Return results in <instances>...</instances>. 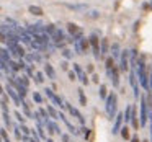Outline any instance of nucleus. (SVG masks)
Masks as SVG:
<instances>
[{
  "instance_id": "2",
  "label": "nucleus",
  "mask_w": 152,
  "mask_h": 142,
  "mask_svg": "<svg viewBox=\"0 0 152 142\" xmlns=\"http://www.w3.org/2000/svg\"><path fill=\"white\" fill-rule=\"evenodd\" d=\"M116 108H118V95L116 93H110L105 98V111L110 119H113L116 116Z\"/></svg>"
},
{
  "instance_id": "40",
  "label": "nucleus",
  "mask_w": 152,
  "mask_h": 142,
  "mask_svg": "<svg viewBox=\"0 0 152 142\" xmlns=\"http://www.w3.org/2000/svg\"><path fill=\"white\" fill-rule=\"evenodd\" d=\"M62 56L66 57V59H72V51H70V49H64L62 51Z\"/></svg>"
},
{
  "instance_id": "26",
  "label": "nucleus",
  "mask_w": 152,
  "mask_h": 142,
  "mask_svg": "<svg viewBox=\"0 0 152 142\" xmlns=\"http://www.w3.org/2000/svg\"><path fill=\"white\" fill-rule=\"evenodd\" d=\"M108 52V41L106 39H102V46H100V56Z\"/></svg>"
},
{
  "instance_id": "10",
  "label": "nucleus",
  "mask_w": 152,
  "mask_h": 142,
  "mask_svg": "<svg viewBox=\"0 0 152 142\" xmlns=\"http://www.w3.org/2000/svg\"><path fill=\"white\" fill-rule=\"evenodd\" d=\"M74 72L79 77L80 82H82V85H88V77H87V74L82 70V67H80L79 64H74Z\"/></svg>"
},
{
  "instance_id": "24",
  "label": "nucleus",
  "mask_w": 152,
  "mask_h": 142,
  "mask_svg": "<svg viewBox=\"0 0 152 142\" xmlns=\"http://www.w3.org/2000/svg\"><path fill=\"white\" fill-rule=\"evenodd\" d=\"M0 59H4L5 62H8V60H10V51L0 47Z\"/></svg>"
},
{
  "instance_id": "39",
  "label": "nucleus",
  "mask_w": 152,
  "mask_h": 142,
  "mask_svg": "<svg viewBox=\"0 0 152 142\" xmlns=\"http://www.w3.org/2000/svg\"><path fill=\"white\" fill-rule=\"evenodd\" d=\"M69 8H72V10H85L87 5H67Z\"/></svg>"
},
{
  "instance_id": "14",
  "label": "nucleus",
  "mask_w": 152,
  "mask_h": 142,
  "mask_svg": "<svg viewBox=\"0 0 152 142\" xmlns=\"http://www.w3.org/2000/svg\"><path fill=\"white\" fill-rule=\"evenodd\" d=\"M44 127L48 129V132L49 134H61V129H59V126L56 124V122L53 121V119H49V121L44 124Z\"/></svg>"
},
{
  "instance_id": "30",
  "label": "nucleus",
  "mask_w": 152,
  "mask_h": 142,
  "mask_svg": "<svg viewBox=\"0 0 152 142\" xmlns=\"http://www.w3.org/2000/svg\"><path fill=\"white\" fill-rule=\"evenodd\" d=\"M98 95H100V98H102V100H105L106 96H108V95H106V87H105V85H100Z\"/></svg>"
},
{
  "instance_id": "22",
  "label": "nucleus",
  "mask_w": 152,
  "mask_h": 142,
  "mask_svg": "<svg viewBox=\"0 0 152 142\" xmlns=\"http://www.w3.org/2000/svg\"><path fill=\"white\" fill-rule=\"evenodd\" d=\"M129 121L132 122V127H134V129H137V127H139V121H137V114H136L134 106H132V111H131V119H129Z\"/></svg>"
},
{
  "instance_id": "25",
  "label": "nucleus",
  "mask_w": 152,
  "mask_h": 142,
  "mask_svg": "<svg viewBox=\"0 0 152 142\" xmlns=\"http://www.w3.org/2000/svg\"><path fill=\"white\" fill-rule=\"evenodd\" d=\"M17 80H18V83L20 85H23V87H30V80H28V77L26 75H21V77H17Z\"/></svg>"
},
{
  "instance_id": "15",
  "label": "nucleus",
  "mask_w": 152,
  "mask_h": 142,
  "mask_svg": "<svg viewBox=\"0 0 152 142\" xmlns=\"http://www.w3.org/2000/svg\"><path fill=\"white\" fill-rule=\"evenodd\" d=\"M44 74L48 75V79L56 80V70H54V67L51 64H44Z\"/></svg>"
},
{
  "instance_id": "11",
  "label": "nucleus",
  "mask_w": 152,
  "mask_h": 142,
  "mask_svg": "<svg viewBox=\"0 0 152 142\" xmlns=\"http://www.w3.org/2000/svg\"><path fill=\"white\" fill-rule=\"evenodd\" d=\"M33 41H36V43H39V44H49L51 43V38H49V34H46V33H38V34H33Z\"/></svg>"
},
{
  "instance_id": "48",
  "label": "nucleus",
  "mask_w": 152,
  "mask_h": 142,
  "mask_svg": "<svg viewBox=\"0 0 152 142\" xmlns=\"http://www.w3.org/2000/svg\"><path fill=\"white\" fill-rule=\"evenodd\" d=\"M2 41H5V34L0 31V43H2Z\"/></svg>"
},
{
  "instance_id": "49",
  "label": "nucleus",
  "mask_w": 152,
  "mask_h": 142,
  "mask_svg": "<svg viewBox=\"0 0 152 142\" xmlns=\"http://www.w3.org/2000/svg\"><path fill=\"white\" fill-rule=\"evenodd\" d=\"M131 142H139V139H137V137H136V135H134V137L131 139Z\"/></svg>"
},
{
  "instance_id": "1",
  "label": "nucleus",
  "mask_w": 152,
  "mask_h": 142,
  "mask_svg": "<svg viewBox=\"0 0 152 142\" xmlns=\"http://www.w3.org/2000/svg\"><path fill=\"white\" fill-rule=\"evenodd\" d=\"M136 75H137V82L142 85V88H149V74L145 70V64L142 59L136 62Z\"/></svg>"
},
{
  "instance_id": "37",
  "label": "nucleus",
  "mask_w": 152,
  "mask_h": 142,
  "mask_svg": "<svg viewBox=\"0 0 152 142\" xmlns=\"http://www.w3.org/2000/svg\"><path fill=\"white\" fill-rule=\"evenodd\" d=\"M20 131H21V134H23V135H30L31 129H30V127H26L25 124H21V126H20Z\"/></svg>"
},
{
  "instance_id": "16",
  "label": "nucleus",
  "mask_w": 152,
  "mask_h": 142,
  "mask_svg": "<svg viewBox=\"0 0 152 142\" xmlns=\"http://www.w3.org/2000/svg\"><path fill=\"white\" fill-rule=\"evenodd\" d=\"M67 30H69V33L72 34V39L75 36H79V34H82V31L79 30V26H77L75 23H69V25H67Z\"/></svg>"
},
{
  "instance_id": "45",
  "label": "nucleus",
  "mask_w": 152,
  "mask_h": 142,
  "mask_svg": "<svg viewBox=\"0 0 152 142\" xmlns=\"http://www.w3.org/2000/svg\"><path fill=\"white\" fill-rule=\"evenodd\" d=\"M75 79H77L75 72H74V70H70V72H69V80H75Z\"/></svg>"
},
{
  "instance_id": "35",
  "label": "nucleus",
  "mask_w": 152,
  "mask_h": 142,
  "mask_svg": "<svg viewBox=\"0 0 152 142\" xmlns=\"http://www.w3.org/2000/svg\"><path fill=\"white\" fill-rule=\"evenodd\" d=\"M25 70H26L28 77H33V75H34V69H33V64H30V66H28V64H26V67H25Z\"/></svg>"
},
{
  "instance_id": "29",
  "label": "nucleus",
  "mask_w": 152,
  "mask_h": 142,
  "mask_svg": "<svg viewBox=\"0 0 152 142\" xmlns=\"http://www.w3.org/2000/svg\"><path fill=\"white\" fill-rule=\"evenodd\" d=\"M33 77H34V82L36 83H43L44 82V74L43 72H36Z\"/></svg>"
},
{
  "instance_id": "34",
  "label": "nucleus",
  "mask_w": 152,
  "mask_h": 142,
  "mask_svg": "<svg viewBox=\"0 0 152 142\" xmlns=\"http://www.w3.org/2000/svg\"><path fill=\"white\" fill-rule=\"evenodd\" d=\"M13 132H15V137H17L18 141H21V135H23V134H21V131H20V126H18V124L13 127Z\"/></svg>"
},
{
  "instance_id": "8",
  "label": "nucleus",
  "mask_w": 152,
  "mask_h": 142,
  "mask_svg": "<svg viewBox=\"0 0 152 142\" xmlns=\"http://www.w3.org/2000/svg\"><path fill=\"white\" fill-rule=\"evenodd\" d=\"M64 106H66V109H67V111H69L70 114L74 116V118H77V119H79V121H80V124H85V118H83V114L79 111V109H77V108H74V106L70 105V103H66V101H64Z\"/></svg>"
},
{
  "instance_id": "32",
  "label": "nucleus",
  "mask_w": 152,
  "mask_h": 142,
  "mask_svg": "<svg viewBox=\"0 0 152 142\" xmlns=\"http://www.w3.org/2000/svg\"><path fill=\"white\" fill-rule=\"evenodd\" d=\"M119 132H121L123 139H129V129H128V126H124V127H121V129H119Z\"/></svg>"
},
{
  "instance_id": "38",
  "label": "nucleus",
  "mask_w": 152,
  "mask_h": 142,
  "mask_svg": "<svg viewBox=\"0 0 152 142\" xmlns=\"http://www.w3.org/2000/svg\"><path fill=\"white\" fill-rule=\"evenodd\" d=\"M79 98H80V103L85 106V105H87V98H85V95H83V90H82V88L79 90Z\"/></svg>"
},
{
  "instance_id": "33",
  "label": "nucleus",
  "mask_w": 152,
  "mask_h": 142,
  "mask_svg": "<svg viewBox=\"0 0 152 142\" xmlns=\"http://www.w3.org/2000/svg\"><path fill=\"white\" fill-rule=\"evenodd\" d=\"M33 100L38 103V105H41V103H43V96H41V93L34 92V93H33Z\"/></svg>"
},
{
  "instance_id": "18",
  "label": "nucleus",
  "mask_w": 152,
  "mask_h": 142,
  "mask_svg": "<svg viewBox=\"0 0 152 142\" xmlns=\"http://www.w3.org/2000/svg\"><path fill=\"white\" fill-rule=\"evenodd\" d=\"M51 101H53L54 106H59V108H64V109H66V106H64V100L61 98L59 95H56V93H54V96L51 98Z\"/></svg>"
},
{
  "instance_id": "23",
  "label": "nucleus",
  "mask_w": 152,
  "mask_h": 142,
  "mask_svg": "<svg viewBox=\"0 0 152 142\" xmlns=\"http://www.w3.org/2000/svg\"><path fill=\"white\" fill-rule=\"evenodd\" d=\"M46 111H48V114H49V118H51V119H57V114H59V113L56 111V108H54L53 105H48Z\"/></svg>"
},
{
  "instance_id": "28",
  "label": "nucleus",
  "mask_w": 152,
  "mask_h": 142,
  "mask_svg": "<svg viewBox=\"0 0 152 142\" xmlns=\"http://www.w3.org/2000/svg\"><path fill=\"white\" fill-rule=\"evenodd\" d=\"M0 137H2V141H4V142H10V137H8L7 129H5V127L0 129Z\"/></svg>"
},
{
  "instance_id": "9",
  "label": "nucleus",
  "mask_w": 152,
  "mask_h": 142,
  "mask_svg": "<svg viewBox=\"0 0 152 142\" xmlns=\"http://www.w3.org/2000/svg\"><path fill=\"white\" fill-rule=\"evenodd\" d=\"M57 119H61V121H62L64 124L67 126V129H69L70 134H74V135H79V134H80V131L75 127V126H72V122H70L69 119L66 118V116H64V113H59V114H57Z\"/></svg>"
},
{
  "instance_id": "4",
  "label": "nucleus",
  "mask_w": 152,
  "mask_h": 142,
  "mask_svg": "<svg viewBox=\"0 0 152 142\" xmlns=\"http://www.w3.org/2000/svg\"><path fill=\"white\" fill-rule=\"evenodd\" d=\"M139 124L141 126H145V122H147L149 119V108H147V98H145V95H141V116H139Z\"/></svg>"
},
{
  "instance_id": "46",
  "label": "nucleus",
  "mask_w": 152,
  "mask_h": 142,
  "mask_svg": "<svg viewBox=\"0 0 152 142\" xmlns=\"http://www.w3.org/2000/svg\"><path fill=\"white\" fill-rule=\"evenodd\" d=\"M61 67H62V70H67V69H69V64H67V62H62V64H61Z\"/></svg>"
},
{
  "instance_id": "53",
  "label": "nucleus",
  "mask_w": 152,
  "mask_h": 142,
  "mask_svg": "<svg viewBox=\"0 0 152 142\" xmlns=\"http://www.w3.org/2000/svg\"><path fill=\"white\" fill-rule=\"evenodd\" d=\"M142 142H147V141H142Z\"/></svg>"
},
{
  "instance_id": "20",
  "label": "nucleus",
  "mask_w": 152,
  "mask_h": 142,
  "mask_svg": "<svg viewBox=\"0 0 152 142\" xmlns=\"http://www.w3.org/2000/svg\"><path fill=\"white\" fill-rule=\"evenodd\" d=\"M131 111H132V105H128L124 109V113H123V121L124 122H129V119H131Z\"/></svg>"
},
{
  "instance_id": "7",
  "label": "nucleus",
  "mask_w": 152,
  "mask_h": 142,
  "mask_svg": "<svg viewBox=\"0 0 152 142\" xmlns=\"http://www.w3.org/2000/svg\"><path fill=\"white\" fill-rule=\"evenodd\" d=\"M121 72H126L129 69V51H121L119 54V67H118Z\"/></svg>"
},
{
  "instance_id": "5",
  "label": "nucleus",
  "mask_w": 152,
  "mask_h": 142,
  "mask_svg": "<svg viewBox=\"0 0 152 142\" xmlns=\"http://www.w3.org/2000/svg\"><path fill=\"white\" fill-rule=\"evenodd\" d=\"M106 75H108V79L111 80L113 87H119V69L116 66H113L111 69L106 70Z\"/></svg>"
},
{
  "instance_id": "17",
  "label": "nucleus",
  "mask_w": 152,
  "mask_h": 142,
  "mask_svg": "<svg viewBox=\"0 0 152 142\" xmlns=\"http://www.w3.org/2000/svg\"><path fill=\"white\" fill-rule=\"evenodd\" d=\"M36 132H38V135H39V139H43V141H46V139H48L46 132H44V126H43V122L36 121Z\"/></svg>"
},
{
  "instance_id": "12",
  "label": "nucleus",
  "mask_w": 152,
  "mask_h": 142,
  "mask_svg": "<svg viewBox=\"0 0 152 142\" xmlns=\"http://www.w3.org/2000/svg\"><path fill=\"white\" fill-rule=\"evenodd\" d=\"M5 90H7L8 96H10V98L13 100V103H15V105H17V106H20V105H21V98L18 96V93L15 92V88H13V87L7 85V88H5Z\"/></svg>"
},
{
  "instance_id": "31",
  "label": "nucleus",
  "mask_w": 152,
  "mask_h": 142,
  "mask_svg": "<svg viewBox=\"0 0 152 142\" xmlns=\"http://www.w3.org/2000/svg\"><path fill=\"white\" fill-rule=\"evenodd\" d=\"M15 118H17V121L20 122V124H25V121H26V118H25L21 113H18V111H15Z\"/></svg>"
},
{
  "instance_id": "42",
  "label": "nucleus",
  "mask_w": 152,
  "mask_h": 142,
  "mask_svg": "<svg viewBox=\"0 0 152 142\" xmlns=\"http://www.w3.org/2000/svg\"><path fill=\"white\" fill-rule=\"evenodd\" d=\"M82 131H83V137H85V139H88V137H90V129L83 126V127H82Z\"/></svg>"
},
{
  "instance_id": "43",
  "label": "nucleus",
  "mask_w": 152,
  "mask_h": 142,
  "mask_svg": "<svg viewBox=\"0 0 152 142\" xmlns=\"http://www.w3.org/2000/svg\"><path fill=\"white\" fill-rule=\"evenodd\" d=\"M149 121H151V131L149 132H151V142H152V109L149 111Z\"/></svg>"
},
{
  "instance_id": "36",
  "label": "nucleus",
  "mask_w": 152,
  "mask_h": 142,
  "mask_svg": "<svg viewBox=\"0 0 152 142\" xmlns=\"http://www.w3.org/2000/svg\"><path fill=\"white\" fill-rule=\"evenodd\" d=\"M4 121H5V126H7V127L12 126V119H10V114H8V113H4Z\"/></svg>"
},
{
  "instance_id": "51",
  "label": "nucleus",
  "mask_w": 152,
  "mask_h": 142,
  "mask_svg": "<svg viewBox=\"0 0 152 142\" xmlns=\"http://www.w3.org/2000/svg\"><path fill=\"white\" fill-rule=\"evenodd\" d=\"M46 142H54V141H53V139H46Z\"/></svg>"
},
{
  "instance_id": "50",
  "label": "nucleus",
  "mask_w": 152,
  "mask_h": 142,
  "mask_svg": "<svg viewBox=\"0 0 152 142\" xmlns=\"http://www.w3.org/2000/svg\"><path fill=\"white\" fill-rule=\"evenodd\" d=\"M0 93H2V95L5 93V92H4V88H2V85H0Z\"/></svg>"
},
{
  "instance_id": "6",
  "label": "nucleus",
  "mask_w": 152,
  "mask_h": 142,
  "mask_svg": "<svg viewBox=\"0 0 152 142\" xmlns=\"http://www.w3.org/2000/svg\"><path fill=\"white\" fill-rule=\"evenodd\" d=\"M88 44L92 46V49H93V56H95V59H100V38L96 36V34H92V36L88 38Z\"/></svg>"
},
{
  "instance_id": "41",
  "label": "nucleus",
  "mask_w": 152,
  "mask_h": 142,
  "mask_svg": "<svg viewBox=\"0 0 152 142\" xmlns=\"http://www.w3.org/2000/svg\"><path fill=\"white\" fill-rule=\"evenodd\" d=\"M44 93H46V96H48L49 100L54 96V92H53V88H44Z\"/></svg>"
},
{
  "instance_id": "27",
  "label": "nucleus",
  "mask_w": 152,
  "mask_h": 142,
  "mask_svg": "<svg viewBox=\"0 0 152 142\" xmlns=\"http://www.w3.org/2000/svg\"><path fill=\"white\" fill-rule=\"evenodd\" d=\"M0 70H4V72H7V74H10V72H12L10 67H8V64L5 62L4 59H0Z\"/></svg>"
},
{
  "instance_id": "19",
  "label": "nucleus",
  "mask_w": 152,
  "mask_h": 142,
  "mask_svg": "<svg viewBox=\"0 0 152 142\" xmlns=\"http://www.w3.org/2000/svg\"><path fill=\"white\" fill-rule=\"evenodd\" d=\"M28 10H30V13L36 15V17H41V15L44 13V12H43V8H41V7H38V5H30V7H28Z\"/></svg>"
},
{
  "instance_id": "3",
  "label": "nucleus",
  "mask_w": 152,
  "mask_h": 142,
  "mask_svg": "<svg viewBox=\"0 0 152 142\" xmlns=\"http://www.w3.org/2000/svg\"><path fill=\"white\" fill-rule=\"evenodd\" d=\"M74 47H75V52L77 54H83L87 49H88V39L83 38V34H79V36L74 38Z\"/></svg>"
},
{
  "instance_id": "52",
  "label": "nucleus",
  "mask_w": 152,
  "mask_h": 142,
  "mask_svg": "<svg viewBox=\"0 0 152 142\" xmlns=\"http://www.w3.org/2000/svg\"><path fill=\"white\" fill-rule=\"evenodd\" d=\"M0 142H4V141H2V137H0Z\"/></svg>"
},
{
  "instance_id": "47",
  "label": "nucleus",
  "mask_w": 152,
  "mask_h": 142,
  "mask_svg": "<svg viewBox=\"0 0 152 142\" xmlns=\"http://www.w3.org/2000/svg\"><path fill=\"white\" fill-rule=\"evenodd\" d=\"M92 79H93V82H95V83H98V82H100V79H98V75H93V77H92Z\"/></svg>"
},
{
  "instance_id": "44",
  "label": "nucleus",
  "mask_w": 152,
  "mask_h": 142,
  "mask_svg": "<svg viewBox=\"0 0 152 142\" xmlns=\"http://www.w3.org/2000/svg\"><path fill=\"white\" fill-rule=\"evenodd\" d=\"M62 142H72L70 141V135L69 134H62Z\"/></svg>"
},
{
  "instance_id": "13",
  "label": "nucleus",
  "mask_w": 152,
  "mask_h": 142,
  "mask_svg": "<svg viewBox=\"0 0 152 142\" xmlns=\"http://www.w3.org/2000/svg\"><path fill=\"white\" fill-rule=\"evenodd\" d=\"M115 124H113V134H119V129H121V124H123V113H116L115 118Z\"/></svg>"
},
{
  "instance_id": "21",
  "label": "nucleus",
  "mask_w": 152,
  "mask_h": 142,
  "mask_svg": "<svg viewBox=\"0 0 152 142\" xmlns=\"http://www.w3.org/2000/svg\"><path fill=\"white\" fill-rule=\"evenodd\" d=\"M111 54H113V59H119V54H121V49H119V44L118 43H115L111 46Z\"/></svg>"
}]
</instances>
